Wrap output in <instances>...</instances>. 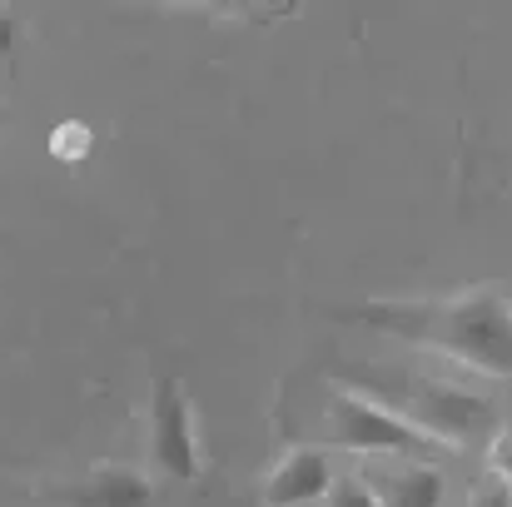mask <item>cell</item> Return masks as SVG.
Listing matches in <instances>:
<instances>
[{"instance_id":"cell-1","label":"cell","mask_w":512,"mask_h":507,"mask_svg":"<svg viewBox=\"0 0 512 507\" xmlns=\"http://www.w3.org/2000/svg\"><path fill=\"white\" fill-rule=\"evenodd\" d=\"M358 319L378 334L448 353V358H458V363H468L488 378H512V304L493 289H463V294H448V299L363 304Z\"/></svg>"},{"instance_id":"cell-2","label":"cell","mask_w":512,"mask_h":507,"mask_svg":"<svg viewBox=\"0 0 512 507\" xmlns=\"http://www.w3.org/2000/svg\"><path fill=\"white\" fill-rule=\"evenodd\" d=\"M348 378L363 388V398L393 408L403 423L423 428L443 448H463V443L493 448L498 443V408L468 388H453L428 373H388V368H353Z\"/></svg>"},{"instance_id":"cell-3","label":"cell","mask_w":512,"mask_h":507,"mask_svg":"<svg viewBox=\"0 0 512 507\" xmlns=\"http://www.w3.org/2000/svg\"><path fill=\"white\" fill-rule=\"evenodd\" d=\"M324 433H329L334 448L368 453V458H428V453H443L438 438H428L423 428L403 423L393 408L363 398L358 388H334L329 393Z\"/></svg>"},{"instance_id":"cell-4","label":"cell","mask_w":512,"mask_h":507,"mask_svg":"<svg viewBox=\"0 0 512 507\" xmlns=\"http://www.w3.org/2000/svg\"><path fill=\"white\" fill-rule=\"evenodd\" d=\"M150 453L155 468L170 473L179 483L199 478V433H194V408L184 398V388L174 378L155 383V403H150Z\"/></svg>"},{"instance_id":"cell-5","label":"cell","mask_w":512,"mask_h":507,"mask_svg":"<svg viewBox=\"0 0 512 507\" xmlns=\"http://www.w3.org/2000/svg\"><path fill=\"white\" fill-rule=\"evenodd\" d=\"M334 493V463L324 448H289L264 478V507H304Z\"/></svg>"},{"instance_id":"cell-6","label":"cell","mask_w":512,"mask_h":507,"mask_svg":"<svg viewBox=\"0 0 512 507\" xmlns=\"http://www.w3.org/2000/svg\"><path fill=\"white\" fill-rule=\"evenodd\" d=\"M155 488L140 468H120V463H105L95 473H85L75 488H60L55 503L65 507H150Z\"/></svg>"},{"instance_id":"cell-7","label":"cell","mask_w":512,"mask_h":507,"mask_svg":"<svg viewBox=\"0 0 512 507\" xmlns=\"http://www.w3.org/2000/svg\"><path fill=\"white\" fill-rule=\"evenodd\" d=\"M373 493L383 498V507H443V473L433 463H408V468L378 473Z\"/></svg>"},{"instance_id":"cell-8","label":"cell","mask_w":512,"mask_h":507,"mask_svg":"<svg viewBox=\"0 0 512 507\" xmlns=\"http://www.w3.org/2000/svg\"><path fill=\"white\" fill-rule=\"evenodd\" d=\"M329 507H383V498L373 493L368 478H343V483H334V493H329Z\"/></svg>"},{"instance_id":"cell-9","label":"cell","mask_w":512,"mask_h":507,"mask_svg":"<svg viewBox=\"0 0 512 507\" xmlns=\"http://www.w3.org/2000/svg\"><path fill=\"white\" fill-rule=\"evenodd\" d=\"M468 507H512V483H503V478L478 483L473 498H468Z\"/></svg>"},{"instance_id":"cell-10","label":"cell","mask_w":512,"mask_h":507,"mask_svg":"<svg viewBox=\"0 0 512 507\" xmlns=\"http://www.w3.org/2000/svg\"><path fill=\"white\" fill-rule=\"evenodd\" d=\"M488 478L512 483V438H498V443H493V468H488Z\"/></svg>"},{"instance_id":"cell-11","label":"cell","mask_w":512,"mask_h":507,"mask_svg":"<svg viewBox=\"0 0 512 507\" xmlns=\"http://www.w3.org/2000/svg\"><path fill=\"white\" fill-rule=\"evenodd\" d=\"M75 145H90V135H85V130H65V135L55 140V150H60L65 160H70V150H75Z\"/></svg>"},{"instance_id":"cell-12","label":"cell","mask_w":512,"mask_h":507,"mask_svg":"<svg viewBox=\"0 0 512 507\" xmlns=\"http://www.w3.org/2000/svg\"><path fill=\"white\" fill-rule=\"evenodd\" d=\"M15 35H20V25H15V15H5V10H0V55H5V50L15 45Z\"/></svg>"}]
</instances>
